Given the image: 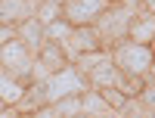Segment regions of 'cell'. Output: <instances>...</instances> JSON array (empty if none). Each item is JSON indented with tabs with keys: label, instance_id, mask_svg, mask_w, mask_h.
Masks as SVG:
<instances>
[{
	"label": "cell",
	"instance_id": "obj_2",
	"mask_svg": "<svg viewBox=\"0 0 155 118\" xmlns=\"http://www.w3.org/2000/svg\"><path fill=\"white\" fill-rule=\"evenodd\" d=\"M137 12H140V9H130V6H124L121 0H115V3L99 16L96 28L102 31V37H106L109 47H115L118 41H124V37L130 34V22L137 19Z\"/></svg>",
	"mask_w": 155,
	"mask_h": 118
},
{
	"label": "cell",
	"instance_id": "obj_10",
	"mask_svg": "<svg viewBox=\"0 0 155 118\" xmlns=\"http://www.w3.org/2000/svg\"><path fill=\"white\" fill-rule=\"evenodd\" d=\"M47 103H53L50 93H47V84H44V81H34V84H28V90H25V96H22V103H19V109L34 115L37 109H44Z\"/></svg>",
	"mask_w": 155,
	"mask_h": 118
},
{
	"label": "cell",
	"instance_id": "obj_22",
	"mask_svg": "<svg viewBox=\"0 0 155 118\" xmlns=\"http://www.w3.org/2000/svg\"><path fill=\"white\" fill-rule=\"evenodd\" d=\"M152 78H155V62H152Z\"/></svg>",
	"mask_w": 155,
	"mask_h": 118
},
{
	"label": "cell",
	"instance_id": "obj_17",
	"mask_svg": "<svg viewBox=\"0 0 155 118\" xmlns=\"http://www.w3.org/2000/svg\"><path fill=\"white\" fill-rule=\"evenodd\" d=\"M71 31H74V25L62 16V19H56L53 25H47V41H59V44H65L68 37H71Z\"/></svg>",
	"mask_w": 155,
	"mask_h": 118
},
{
	"label": "cell",
	"instance_id": "obj_16",
	"mask_svg": "<svg viewBox=\"0 0 155 118\" xmlns=\"http://www.w3.org/2000/svg\"><path fill=\"white\" fill-rule=\"evenodd\" d=\"M56 112L59 115H84V93H71L56 99Z\"/></svg>",
	"mask_w": 155,
	"mask_h": 118
},
{
	"label": "cell",
	"instance_id": "obj_15",
	"mask_svg": "<svg viewBox=\"0 0 155 118\" xmlns=\"http://www.w3.org/2000/svg\"><path fill=\"white\" fill-rule=\"evenodd\" d=\"M112 56V47H102V50H90V53H81V56H78L74 59V65H78V69H81L84 75L90 72V69H93V65H99L102 59H109Z\"/></svg>",
	"mask_w": 155,
	"mask_h": 118
},
{
	"label": "cell",
	"instance_id": "obj_12",
	"mask_svg": "<svg viewBox=\"0 0 155 118\" xmlns=\"http://www.w3.org/2000/svg\"><path fill=\"white\" fill-rule=\"evenodd\" d=\"M127 37H134L140 44H152L155 41V12H149V16H140L137 12V19L130 22V34Z\"/></svg>",
	"mask_w": 155,
	"mask_h": 118
},
{
	"label": "cell",
	"instance_id": "obj_8",
	"mask_svg": "<svg viewBox=\"0 0 155 118\" xmlns=\"http://www.w3.org/2000/svg\"><path fill=\"white\" fill-rule=\"evenodd\" d=\"M19 37L34 50V53H41V47L47 44V25L37 19V16H31V19L19 22Z\"/></svg>",
	"mask_w": 155,
	"mask_h": 118
},
{
	"label": "cell",
	"instance_id": "obj_4",
	"mask_svg": "<svg viewBox=\"0 0 155 118\" xmlns=\"http://www.w3.org/2000/svg\"><path fill=\"white\" fill-rule=\"evenodd\" d=\"M109 47L106 37H102V31L96 28V25H74L71 37L65 41V50H68V59L74 62L81 53H90V50H102Z\"/></svg>",
	"mask_w": 155,
	"mask_h": 118
},
{
	"label": "cell",
	"instance_id": "obj_23",
	"mask_svg": "<svg viewBox=\"0 0 155 118\" xmlns=\"http://www.w3.org/2000/svg\"><path fill=\"white\" fill-rule=\"evenodd\" d=\"M152 50H155V41H152Z\"/></svg>",
	"mask_w": 155,
	"mask_h": 118
},
{
	"label": "cell",
	"instance_id": "obj_3",
	"mask_svg": "<svg viewBox=\"0 0 155 118\" xmlns=\"http://www.w3.org/2000/svg\"><path fill=\"white\" fill-rule=\"evenodd\" d=\"M47 93H50V99H62V96H71V93H84V90H90L93 84H90V78L78 69L74 62H68L62 72H53L47 78Z\"/></svg>",
	"mask_w": 155,
	"mask_h": 118
},
{
	"label": "cell",
	"instance_id": "obj_13",
	"mask_svg": "<svg viewBox=\"0 0 155 118\" xmlns=\"http://www.w3.org/2000/svg\"><path fill=\"white\" fill-rule=\"evenodd\" d=\"M84 112H87V115H115V109L109 106V99L102 96L99 87L84 90Z\"/></svg>",
	"mask_w": 155,
	"mask_h": 118
},
{
	"label": "cell",
	"instance_id": "obj_1",
	"mask_svg": "<svg viewBox=\"0 0 155 118\" xmlns=\"http://www.w3.org/2000/svg\"><path fill=\"white\" fill-rule=\"evenodd\" d=\"M112 59L124 69V75H152L155 50L152 44H140L134 37H124L112 47Z\"/></svg>",
	"mask_w": 155,
	"mask_h": 118
},
{
	"label": "cell",
	"instance_id": "obj_11",
	"mask_svg": "<svg viewBox=\"0 0 155 118\" xmlns=\"http://www.w3.org/2000/svg\"><path fill=\"white\" fill-rule=\"evenodd\" d=\"M0 90H3V103H12V106H19L22 103V96H25V90H28V84L25 81H19L12 72H6L3 69V75H0Z\"/></svg>",
	"mask_w": 155,
	"mask_h": 118
},
{
	"label": "cell",
	"instance_id": "obj_25",
	"mask_svg": "<svg viewBox=\"0 0 155 118\" xmlns=\"http://www.w3.org/2000/svg\"><path fill=\"white\" fill-rule=\"evenodd\" d=\"M112 3H115V0H112Z\"/></svg>",
	"mask_w": 155,
	"mask_h": 118
},
{
	"label": "cell",
	"instance_id": "obj_21",
	"mask_svg": "<svg viewBox=\"0 0 155 118\" xmlns=\"http://www.w3.org/2000/svg\"><path fill=\"white\" fill-rule=\"evenodd\" d=\"M143 9H149V12H155V0H143Z\"/></svg>",
	"mask_w": 155,
	"mask_h": 118
},
{
	"label": "cell",
	"instance_id": "obj_6",
	"mask_svg": "<svg viewBox=\"0 0 155 118\" xmlns=\"http://www.w3.org/2000/svg\"><path fill=\"white\" fill-rule=\"evenodd\" d=\"M87 78H90V84H93V87H121L127 75H124L121 65L109 56V59H102L99 65H93V69L87 72Z\"/></svg>",
	"mask_w": 155,
	"mask_h": 118
},
{
	"label": "cell",
	"instance_id": "obj_9",
	"mask_svg": "<svg viewBox=\"0 0 155 118\" xmlns=\"http://www.w3.org/2000/svg\"><path fill=\"white\" fill-rule=\"evenodd\" d=\"M37 59H41L50 72H62V69L71 62V59H68L65 44H59V41H47V44L41 47V53H37Z\"/></svg>",
	"mask_w": 155,
	"mask_h": 118
},
{
	"label": "cell",
	"instance_id": "obj_24",
	"mask_svg": "<svg viewBox=\"0 0 155 118\" xmlns=\"http://www.w3.org/2000/svg\"><path fill=\"white\" fill-rule=\"evenodd\" d=\"M59 3H65V0H59Z\"/></svg>",
	"mask_w": 155,
	"mask_h": 118
},
{
	"label": "cell",
	"instance_id": "obj_19",
	"mask_svg": "<svg viewBox=\"0 0 155 118\" xmlns=\"http://www.w3.org/2000/svg\"><path fill=\"white\" fill-rule=\"evenodd\" d=\"M140 99L149 106V112H155V81H146V87H143V93H140Z\"/></svg>",
	"mask_w": 155,
	"mask_h": 118
},
{
	"label": "cell",
	"instance_id": "obj_14",
	"mask_svg": "<svg viewBox=\"0 0 155 118\" xmlns=\"http://www.w3.org/2000/svg\"><path fill=\"white\" fill-rule=\"evenodd\" d=\"M34 16L41 19L44 25H53L56 19H62V16H65V3H59V0H41Z\"/></svg>",
	"mask_w": 155,
	"mask_h": 118
},
{
	"label": "cell",
	"instance_id": "obj_7",
	"mask_svg": "<svg viewBox=\"0 0 155 118\" xmlns=\"http://www.w3.org/2000/svg\"><path fill=\"white\" fill-rule=\"evenodd\" d=\"M37 12V0H0V22H25Z\"/></svg>",
	"mask_w": 155,
	"mask_h": 118
},
{
	"label": "cell",
	"instance_id": "obj_5",
	"mask_svg": "<svg viewBox=\"0 0 155 118\" xmlns=\"http://www.w3.org/2000/svg\"><path fill=\"white\" fill-rule=\"evenodd\" d=\"M112 0H65V19L71 25H96Z\"/></svg>",
	"mask_w": 155,
	"mask_h": 118
},
{
	"label": "cell",
	"instance_id": "obj_18",
	"mask_svg": "<svg viewBox=\"0 0 155 118\" xmlns=\"http://www.w3.org/2000/svg\"><path fill=\"white\" fill-rule=\"evenodd\" d=\"M19 37V22H0V44Z\"/></svg>",
	"mask_w": 155,
	"mask_h": 118
},
{
	"label": "cell",
	"instance_id": "obj_20",
	"mask_svg": "<svg viewBox=\"0 0 155 118\" xmlns=\"http://www.w3.org/2000/svg\"><path fill=\"white\" fill-rule=\"evenodd\" d=\"M121 3L130 6V9H140V6H143V0H121Z\"/></svg>",
	"mask_w": 155,
	"mask_h": 118
}]
</instances>
